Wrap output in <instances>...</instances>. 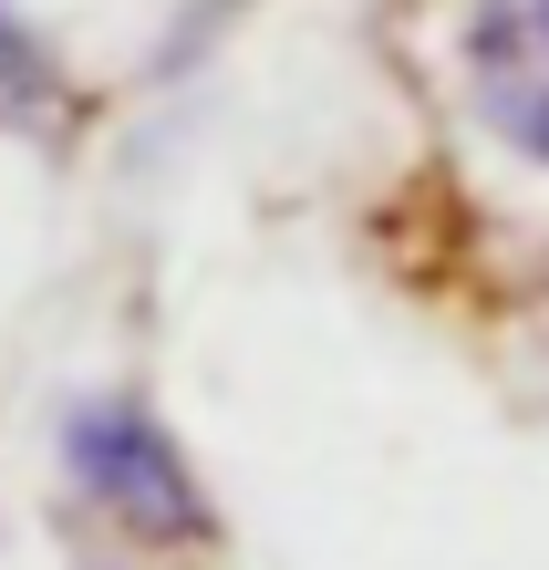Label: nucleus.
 Wrapping results in <instances>:
<instances>
[{"label":"nucleus","mask_w":549,"mask_h":570,"mask_svg":"<svg viewBox=\"0 0 549 570\" xmlns=\"http://www.w3.org/2000/svg\"><path fill=\"white\" fill-rule=\"evenodd\" d=\"M62 478L94 519L115 529L135 550H208L218 540V498L197 478L187 435L166 425L146 394H84V405H62Z\"/></svg>","instance_id":"nucleus-1"},{"label":"nucleus","mask_w":549,"mask_h":570,"mask_svg":"<svg viewBox=\"0 0 549 570\" xmlns=\"http://www.w3.org/2000/svg\"><path fill=\"white\" fill-rule=\"evenodd\" d=\"M457 83H467V115L549 177V0H467Z\"/></svg>","instance_id":"nucleus-2"}]
</instances>
